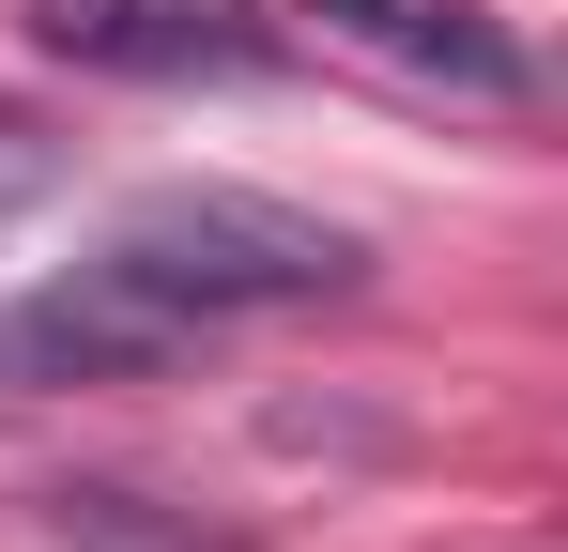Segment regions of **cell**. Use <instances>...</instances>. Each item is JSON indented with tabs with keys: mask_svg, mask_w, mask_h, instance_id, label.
Segmentation results:
<instances>
[{
	"mask_svg": "<svg viewBox=\"0 0 568 552\" xmlns=\"http://www.w3.org/2000/svg\"><path fill=\"white\" fill-rule=\"evenodd\" d=\"M31 47L123 92H246L292 62V31L262 0H31Z\"/></svg>",
	"mask_w": 568,
	"mask_h": 552,
	"instance_id": "obj_2",
	"label": "cell"
},
{
	"mask_svg": "<svg viewBox=\"0 0 568 552\" xmlns=\"http://www.w3.org/2000/svg\"><path fill=\"white\" fill-rule=\"evenodd\" d=\"M47 184H62V139H47V123H16V108H0V215H31V200H47Z\"/></svg>",
	"mask_w": 568,
	"mask_h": 552,
	"instance_id": "obj_4",
	"label": "cell"
},
{
	"mask_svg": "<svg viewBox=\"0 0 568 552\" xmlns=\"http://www.w3.org/2000/svg\"><path fill=\"white\" fill-rule=\"evenodd\" d=\"M369 276V246L307 200L262 184H154L123 200L47 292L0 307V384H139V368L200 354L231 323H277V307H338Z\"/></svg>",
	"mask_w": 568,
	"mask_h": 552,
	"instance_id": "obj_1",
	"label": "cell"
},
{
	"mask_svg": "<svg viewBox=\"0 0 568 552\" xmlns=\"http://www.w3.org/2000/svg\"><path fill=\"white\" fill-rule=\"evenodd\" d=\"M292 16H323V47H354V62H384L415 92H462V108H523L538 92V47L491 0H292Z\"/></svg>",
	"mask_w": 568,
	"mask_h": 552,
	"instance_id": "obj_3",
	"label": "cell"
}]
</instances>
